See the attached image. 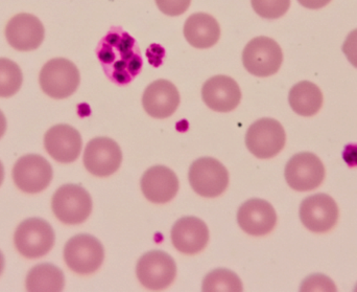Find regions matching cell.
<instances>
[{
  "instance_id": "obj_30",
  "label": "cell",
  "mask_w": 357,
  "mask_h": 292,
  "mask_svg": "<svg viewBox=\"0 0 357 292\" xmlns=\"http://www.w3.org/2000/svg\"><path fill=\"white\" fill-rule=\"evenodd\" d=\"M344 159L350 166H357V146H348L344 152Z\"/></svg>"
},
{
  "instance_id": "obj_15",
  "label": "cell",
  "mask_w": 357,
  "mask_h": 292,
  "mask_svg": "<svg viewBox=\"0 0 357 292\" xmlns=\"http://www.w3.org/2000/svg\"><path fill=\"white\" fill-rule=\"evenodd\" d=\"M83 140L75 128L65 124L50 128L44 136V147L48 154L61 163L77 161L81 154Z\"/></svg>"
},
{
  "instance_id": "obj_20",
  "label": "cell",
  "mask_w": 357,
  "mask_h": 292,
  "mask_svg": "<svg viewBox=\"0 0 357 292\" xmlns=\"http://www.w3.org/2000/svg\"><path fill=\"white\" fill-rule=\"evenodd\" d=\"M184 36L193 48L205 50L218 43L220 37V27L211 15L205 13L192 14L184 25Z\"/></svg>"
},
{
  "instance_id": "obj_5",
  "label": "cell",
  "mask_w": 357,
  "mask_h": 292,
  "mask_svg": "<svg viewBox=\"0 0 357 292\" xmlns=\"http://www.w3.org/2000/svg\"><path fill=\"white\" fill-rule=\"evenodd\" d=\"M287 134L284 128L274 119H258L250 126L245 145L250 152L260 159L276 156L284 148Z\"/></svg>"
},
{
  "instance_id": "obj_17",
  "label": "cell",
  "mask_w": 357,
  "mask_h": 292,
  "mask_svg": "<svg viewBox=\"0 0 357 292\" xmlns=\"http://www.w3.org/2000/svg\"><path fill=\"white\" fill-rule=\"evenodd\" d=\"M202 98L205 104L218 112L234 110L241 100L238 84L227 75H215L205 82L202 88Z\"/></svg>"
},
{
  "instance_id": "obj_24",
  "label": "cell",
  "mask_w": 357,
  "mask_h": 292,
  "mask_svg": "<svg viewBox=\"0 0 357 292\" xmlns=\"http://www.w3.org/2000/svg\"><path fill=\"white\" fill-rule=\"evenodd\" d=\"M22 71L14 61L0 58V98H10L20 90Z\"/></svg>"
},
{
  "instance_id": "obj_32",
  "label": "cell",
  "mask_w": 357,
  "mask_h": 292,
  "mask_svg": "<svg viewBox=\"0 0 357 292\" xmlns=\"http://www.w3.org/2000/svg\"><path fill=\"white\" fill-rule=\"evenodd\" d=\"M4 180V168L3 165H2L1 161H0V186L2 184V182Z\"/></svg>"
},
{
  "instance_id": "obj_26",
  "label": "cell",
  "mask_w": 357,
  "mask_h": 292,
  "mask_svg": "<svg viewBox=\"0 0 357 292\" xmlns=\"http://www.w3.org/2000/svg\"><path fill=\"white\" fill-rule=\"evenodd\" d=\"M302 291H335V283L323 275H314L304 281Z\"/></svg>"
},
{
  "instance_id": "obj_1",
  "label": "cell",
  "mask_w": 357,
  "mask_h": 292,
  "mask_svg": "<svg viewBox=\"0 0 357 292\" xmlns=\"http://www.w3.org/2000/svg\"><path fill=\"white\" fill-rule=\"evenodd\" d=\"M81 82L75 63L64 58L52 59L40 71L39 83L44 94L54 100H64L77 92Z\"/></svg>"
},
{
  "instance_id": "obj_27",
  "label": "cell",
  "mask_w": 357,
  "mask_h": 292,
  "mask_svg": "<svg viewBox=\"0 0 357 292\" xmlns=\"http://www.w3.org/2000/svg\"><path fill=\"white\" fill-rule=\"evenodd\" d=\"M190 2L191 0H156L159 10L171 17L184 14L188 10Z\"/></svg>"
},
{
  "instance_id": "obj_6",
  "label": "cell",
  "mask_w": 357,
  "mask_h": 292,
  "mask_svg": "<svg viewBox=\"0 0 357 292\" xmlns=\"http://www.w3.org/2000/svg\"><path fill=\"white\" fill-rule=\"evenodd\" d=\"M191 188L199 196L215 198L229 186V173L225 166L212 157L197 159L189 169Z\"/></svg>"
},
{
  "instance_id": "obj_2",
  "label": "cell",
  "mask_w": 357,
  "mask_h": 292,
  "mask_svg": "<svg viewBox=\"0 0 357 292\" xmlns=\"http://www.w3.org/2000/svg\"><path fill=\"white\" fill-rule=\"evenodd\" d=\"M54 230L41 218H29L19 224L14 235L17 251L26 259H39L47 255L54 245Z\"/></svg>"
},
{
  "instance_id": "obj_13",
  "label": "cell",
  "mask_w": 357,
  "mask_h": 292,
  "mask_svg": "<svg viewBox=\"0 0 357 292\" xmlns=\"http://www.w3.org/2000/svg\"><path fill=\"white\" fill-rule=\"evenodd\" d=\"M4 34L6 41L14 50L31 52L41 45L45 36V29L35 15L20 13L10 19Z\"/></svg>"
},
{
  "instance_id": "obj_18",
  "label": "cell",
  "mask_w": 357,
  "mask_h": 292,
  "mask_svg": "<svg viewBox=\"0 0 357 292\" xmlns=\"http://www.w3.org/2000/svg\"><path fill=\"white\" fill-rule=\"evenodd\" d=\"M180 104V94L177 87L167 80H157L148 86L142 105L144 110L155 119H167L177 110Z\"/></svg>"
},
{
  "instance_id": "obj_23",
  "label": "cell",
  "mask_w": 357,
  "mask_h": 292,
  "mask_svg": "<svg viewBox=\"0 0 357 292\" xmlns=\"http://www.w3.org/2000/svg\"><path fill=\"white\" fill-rule=\"evenodd\" d=\"M202 289L205 292H241L243 287L236 274L225 268H218L206 276Z\"/></svg>"
},
{
  "instance_id": "obj_9",
  "label": "cell",
  "mask_w": 357,
  "mask_h": 292,
  "mask_svg": "<svg viewBox=\"0 0 357 292\" xmlns=\"http://www.w3.org/2000/svg\"><path fill=\"white\" fill-rule=\"evenodd\" d=\"M284 175L293 190L308 192L319 188L324 182L325 167L314 153H298L287 163Z\"/></svg>"
},
{
  "instance_id": "obj_14",
  "label": "cell",
  "mask_w": 357,
  "mask_h": 292,
  "mask_svg": "<svg viewBox=\"0 0 357 292\" xmlns=\"http://www.w3.org/2000/svg\"><path fill=\"white\" fill-rule=\"evenodd\" d=\"M237 222L248 235L266 236L276 226L277 214L268 201L259 198L250 199L239 207Z\"/></svg>"
},
{
  "instance_id": "obj_19",
  "label": "cell",
  "mask_w": 357,
  "mask_h": 292,
  "mask_svg": "<svg viewBox=\"0 0 357 292\" xmlns=\"http://www.w3.org/2000/svg\"><path fill=\"white\" fill-rule=\"evenodd\" d=\"M142 191L149 201L157 205L169 203L178 191V180L173 170L165 166L150 168L142 178Z\"/></svg>"
},
{
  "instance_id": "obj_3",
  "label": "cell",
  "mask_w": 357,
  "mask_h": 292,
  "mask_svg": "<svg viewBox=\"0 0 357 292\" xmlns=\"http://www.w3.org/2000/svg\"><path fill=\"white\" fill-rule=\"evenodd\" d=\"M52 209L62 224L77 226L85 222L91 214V196L79 184H64L52 196Z\"/></svg>"
},
{
  "instance_id": "obj_28",
  "label": "cell",
  "mask_w": 357,
  "mask_h": 292,
  "mask_svg": "<svg viewBox=\"0 0 357 292\" xmlns=\"http://www.w3.org/2000/svg\"><path fill=\"white\" fill-rule=\"evenodd\" d=\"M343 52L348 61L357 68V29H354L348 35L343 45Z\"/></svg>"
},
{
  "instance_id": "obj_7",
  "label": "cell",
  "mask_w": 357,
  "mask_h": 292,
  "mask_svg": "<svg viewBox=\"0 0 357 292\" xmlns=\"http://www.w3.org/2000/svg\"><path fill=\"white\" fill-rule=\"evenodd\" d=\"M282 61V50L275 40L268 37L254 38L243 52V66L256 77L275 75L280 69Z\"/></svg>"
},
{
  "instance_id": "obj_31",
  "label": "cell",
  "mask_w": 357,
  "mask_h": 292,
  "mask_svg": "<svg viewBox=\"0 0 357 292\" xmlns=\"http://www.w3.org/2000/svg\"><path fill=\"white\" fill-rule=\"evenodd\" d=\"M6 130V119L2 111L0 110V138L4 136Z\"/></svg>"
},
{
  "instance_id": "obj_11",
  "label": "cell",
  "mask_w": 357,
  "mask_h": 292,
  "mask_svg": "<svg viewBox=\"0 0 357 292\" xmlns=\"http://www.w3.org/2000/svg\"><path fill=\"white\" fill-rule=\"evenodd\" d=\"M123 161V152L115 140L96 138L90 140L84 152V166L96 177H108L119 171Z\"/></svg>"
},
{
  "instance_id": "obj_22",
  "label": "cell",
  "mask_w": 357,
  "mask_h": 292,
  "mask_svg": "<svg viewBox=\"0 0 357 292\" xmlns=\"http://www.w3.org/2000/svg\"><path fill=\"white\" fill-rule=\"evenodd\" d=\"M65 286L62 270L52 264H39L29 270L25 280V287L31 292H58Z\"/></svg>"
},
{
  "instance_id": "obj_29",
  "label": "cell",
  "mask_w": 357,
  "mask_h": 292,
  "mask_svg": "<svg viewBox=\"0 0 357 292\" xmlns=\"http://www.w3.org/2000/svg\"><path fill=\"white\" fill-rule=\"evenodd\" d=\"M304 8H310V10H318V8H324L331 0H298Z\"/></svg>"
},
{
  "instance_id": "obj_21",
  "label": "cell",
  "mask_w": 357,
  "mask_h": 292,
  "mask_svg": "<svg viewBox=\"0 0 357 292\" xmlns=\"http://www.w3.org/2000/svg\"><path fill=\"white\" fill-rule=\"evenodd\" d=\"M323 100L322 92L312 82H299L289 92V105L301 117H310L317 115L322 108Z\"/></svg>"
},
{
  "instance_id": "obj_12",
  "label": "cell",
  "mask_w": 357,
  "mask_h": 292,
  "mask_svg": "<svg viewBox=\"0 0 357 292\" xmlns=\"http://www.w3.org/2000/svg\"><path fill=\"white\" fill-rule=\"evenodd\" d=\"M300 219L314 234L331 232L339 220V207L333 197L316 194L304 199L300 207Z\"/></svg>"
},
{
  "instance_id": "obj_4",
  "label": "cell",
  "mask_w": 357,
  "mask_h": 292,
  "mask_svg": "<svg viewBox=\"0 0 357 292\" xmlns=\"http://www.w3.org/2000/svg\"><path fill=\"white\" fill-rule=\"evenodd\" d=\"M104 259V247L91 235H77L64 247L65 263L71 272L79 276L98 272Z\"/></svg>"
},
{
  "instance_id": "obj_10",
  "label": "cell",
  "mask_w": 357,
  "mask_h": 292,
  "mask_svg": "<svg viewBox=\"0 0 357 292\" xmlns=\"http://www.w3.org/2000/svg\"><path fill=\"white\" fill-rule=\"evenodd\" d=\"M52 168L41 155L27 154L18 159L13 168V180L19 190L26 194H38L50 186Z\"/></svg>"
},
{
  "instance_id": "obj_16",
  "label": "cell",
  "mask_w": 357,
  "mask_h": 292,
  "mask_svg": "<svg viewBox=\"0 0 357 292\" xmlns=\"http://www.w3.org/2000/svg\"><path fill=\"white\" fill-rule=\"evenodd\" d=\"M172 241L180 253L197 255L204 251L209 242L207 224L193 216L181 218L172 230Z\"/></svg>"
},
{
  "instance_id": "obj_33",
  "label": "cell",
  "mask_w": 357,
  "mask_h": 292,
  "mask_svg": "<svg viewBox=\"0 0 357 292\" xmlns=\"http://www.w3.org/2000/svg\"><path fill=\"white\" fill-rule=\"evenodd\" d=\"M4 270V258L3 255H2L1 251H0V276H1L2 272Z\"/></svg>"
},
{
  "instance_id": "obj_25",
  "label": "cell",
  "mask_w": 357,
  "mask_h": 292,
  "mask_svg": "<svg viewBox=\"0 0 357 292\" xmlns=\"http://www.w3.org/2000/svg\"><path fill=\"white\" fill-rule=\"evenodd\" d=\"M256 14L262 18L277 19L289 10L291 0H251Z\"/></svg>"
},
{
  "instance_id": "obj_8",
  "label": "cell",
  "mask_w": 357,
  "mask_h": 292,
  "mask_svg": "<svg viewBox=\"0 0 357 292\" xmlns=\"http://www.w3.org/2000/svg\"><path fill=\"white\" fill-rule=\"evenodd\" d=\"M136 275L142 286L150 291H165L177 277L175 260L161 251H149L140 258Z\"/></svg>"
}]
</instances>
